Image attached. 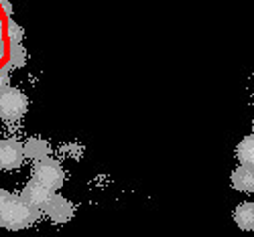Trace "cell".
Listing matches in <instances>:
<instances>
[{
	"instance_id": "cell-1",
	"label": "cell",
	"mask_w": 254,
	"mask_h": 237,
	"mask_svg": "<svg viewBox=\"0 0 254 237\" xmlns=\"http://www.w3.org/2000/svg\"><path fill=\"white\" fill-rule=\"evenodd\" d=\"M39 217H41L39 209L31 207L20 197L10 195L6 199V203L2 205V211H0V225L4 229H10V231L29 229L39 221Z\"/></svg>"
},
{
	"instance_id": "cell-12",
	"label": "cell",
	"mask_w": 254,
	"mask_h": 237,
	"mask_svg": "<svg viewBox=\"0 0 254 237\" xmlns=\"http://www.w3.org/2000/svg\"><path fill=\"white\" fill-rule=\"evenodd\" d=\"M8 29H10V39H12V45H18V41L23 39V29L14 23H8Z\"/></svg>"
},
{
	"instance_id": "cell-10",
	"label": "cell",
	"mask_w": 254,
	"mask_h": 237,
	"mask_svg": "<svg viewBox=\"0 0 254 237\" xmlns=\"http://www.w3.org/2000/svg\"><path fill=\"white\" fill-rule=\"evenodd\" d=\"M236 158L240 160L242 166H252L254 168V134L244 136L240 144L236 146Z\"/></svg>"
},
{
	"instance_id": "cell-5",
	"label": "cell",
	"mask_w": 254,
	"mask_h": 237,
	"mask_svg": "<svg viewBox=\"0 0 254 237\" xmlns=\"http://www.w3.org/2000/svg\"><path fill=\"white\" fill-rule=\"evenodd\" d=\"M43 211H45L49 221H53L57 225H63V223L71 221V217L75 215V205L69 199L61 197V195H55V192H53V197L49 199V203L45 205Z\"/></svg>"
},
{
	"instance_id": "cell-13",
	"label": "cell",
	"mask_w": 254,
	"mask_h": 237,
	"mask_svg": "<svg viewBox=\"0 0 254 237\" xmlns=\"http://www.w3.org/2000/svg\"><path fill=\"white\" fill-rule=\"evenodd\" d=\"M8 88V71H2L0 73V94Z\"/></svg>"
},
{
	"instance_id": "cell-11",
	"label": "cell",
	"mask_w": 254,
	"mask_h": 237,
	"mask_svg": "<svg viewBox=\"0 0 254 237\" xmlns=\"http://www.w3.org/2000/svg\"><path fill=\"white\" fill-rule=\"evenodd\" d=\"M27 63V51L20 47V43L18 45H12L10 47V65L12 67H23Z\"/></svg>"
},
{
	"instance_id": "cell-15",
	"label": "cell",
	"mask_w": 254,
	"mask_h": 237,
	"mask_svg": "<svg viewBox=\"0 0 254 237\" xmlns=\"http://www.w3.org/2000/svg\"><path fill=\"white\" fill-rule=\"evenodd\" d=\"M252 134H254V120H252Z\"/></svg>"
},
{
	"instance_id": "cell-6",
	"label": "cell",
	"mask_w": 254,
	"mask_h": 237,
	"mask_svg": "<svg viewBox=\"0 0 254 237\" xmlns=\"http://www.w3.org/2000/svg\"><path fill=\"white\" fill-rule=\"evenodd\" d=\"M51 197H53V192H51L49 189H45V187L37 185L35 181H29V183L23 187V190H20V199H23L25 203H29L31 207L39 209V211L45 209V205L49 203Z\"/></svg>"
},
{
	"instance_id": "cell-9",
	"label": "cell",
	"mask_w": 254,
	"mask_h": 237,
	"mask_svg": "<svg viewBox=\"0 0 254 237\" xmlns=\"http://www.w3.org/2000/svg\"><path fill=\"white\" fill-rule=\"evenodd\" d=\"M232 217H234V223L242 231H254V203L250 201L240 203L232 213Z\"/></svg>"
},
{
	"instance_id": "cell-8",
	"label": "cell",
	"mask_w": 254,
	"mask_h": 237,
	"mask_svg": "<svg viewBox=\"0 0 254 237\" xmlns=\"http://www.w3.org/2000/svg\"><path fill=\"white\" fill-rule=\"evenodd\" d=\"M230 183L240 192H252L254 195V168L252 166H236L232 170Z\"/></svg>"
},
{
	"instance_id": "cell-2",
	"label": "cell",
	"mask_w": 254,
	"mask_h": 237,
	"mask_svg": "<svg viewBox=\"0 0 254 237\" xmlns=\"http://www.w3.org/2000/svg\"><path fill=\"white\" fill-rule=\"evenodd\" d=\"M31 181H35L37 185L49 189L51 192L59 190L65 183V170H63L61 162L55 158H45L37 164H33V172H31Z\"/></svg>"
},
{
	"instance_id": "cell-14",
	"label": "cell",
	"mask_w": 254,
	"mask_h": 237,
	"mask_svg": "<svg viewBox=\"0 0 254 237\" xmlns=\"http://www.w3.org/2000/svg\"><path fill=\"white\" fill-rule=\"evenodd\" d=\"M10 197V192L8 190H4V189H0V211H2V205L6 203V199Z\"/></svg>"
},
{
	"instance_id": "cell-4",
	"label": "cell",
	"mask_w": 254,
	"mask_h": 237,
	"mask_svg": "<svg viewBox=\"0 0 254 237\" xmlns=\"http://www.w3.org/2000/svg\"><path fill=\"white\" fill-rule=\"evenodd\" d=\"M25 162L23 142L16 138H2L0 140V170H16Z\"/></svg>"
},
{
	"instance_id": "cell-7",
	"label": "cell",
	"mask_w": 254,
	"mask_h": 237,
	"mask_svg": "<svg viewBox=\"0 0 254 237\" xmlns=\"http://www.w3.org/2000/svg\"><path fill=\"white\" fill-rule=\"evenodd\" d=\"M23 150H25V158H29L31 162H41L49 158L51 154V146L45 138H39V136H31L23 142Z\"/></svg>"
},
{
	"instance_id": "cell-16",
	"label": "cell",
	"mask_w": 254,
	"mask_h": 237,
	"mask_svg": "<svg viewBox=\"0 0 254 237\" xmlns=\"http://www.w3.org/2000/svg\"><path fill=\"white\" fill-rule=\"evenodd\" d=\"M252 203H254V201H252Z\"/></svg>"
},
{
	"instance_id": "cell-3",
	"label": "cell",
	"mask_w": 254,
	"mask_h": 237,
	"mask_svg": "<svg viewBox=\"0 0 254 237\" xmlns=\"http://www.w3.org/2000/svg\"><path fill=\"white\" fill-rule=\"evenodd\" d=\"M29 110V97L18 88H6L0 94V120L18 122Z\"/></svg>"
}]
</instances>
